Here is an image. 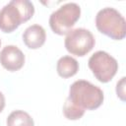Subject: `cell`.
<instances>
[{
    "instance_id": "obj_12",
    "label": "cell",
    "mask_w": 126,
    "mask_h": 126,
    "mask_svg": "<svg viewBox=\"0 0 126 126\" xmlns=\"http://www.w3.org/2000/svg\"><path fill=\"white\" fill-rule=\"evenodd\" d=\"M116 94L121 100H125V77H122L116 84Z\"/></svg>"
},
{
    "instance_id": "obj_11",
    "label": "cell",
    "mask_w": 126,
    "mask_h": 126,
    "mask_svg": "<svg viewBox=\"0 0 126 126\" xmlns=\"http://www.w3.org/2000/svg\"><path fill=\"white\" fill-rule=\"evenodd\" d=\"M84 109L77 106L75 103H73L68 97L66 98L64 105H63V114L64 116L69 120H78L82 118L85 114Z\"/></svg>"
},
{
    "instance_id": "obj_9",
    "label": "cell",
    "mask_w": 126,
    "mask_h": 126,
    "mask_svg": "<svg viewBox=\"0 0 126 126\" xmlns=\"http://www.w3.org/2000/svg\"><path fill=\"white\" fill-rule=\"evenodd\" d=\"M56 70L58 75L63 78H71L75 76L79 71V63L78 61L69 55H65L59 58L56 65Z\"/></svg>"
},
{
    "instance_id": "obj_5",
    "label": "cell",
    "mask_w": 126,
    "mask_h": 126,
    "mask_svg": "<svg viewBox=\"0 0 126 126\" xmlns=\"http://www.w3.org/2000/svg\"><path fill=\"white\" fill-rule=\"evenodd\" d=\"M88 65L94 76L100 83H108L118 71V62L109 53L98 50L88 61Z\"/></svg>"
},
{
    "instance_id": "obj_6",
    "label": "cell",
    "mask_w": 126,
    "mask_h": 126,
    "mask_svg": "<svg viewBox=\"0 0 126 126\" xmlns=\"http://www.w3.org/2000/svg\"><path fill=\"white\" fill-rule=\"evenodd\" d=\"M95 44V39L91 31L78 28L71 30L65 36L64 45L72 55L83 57L87 55Z\"/></svg>"
},
{
    "instance_id": "obj_4",
    "label": "cell",
    "mask_w": 126,
    "mask_h": 126,
    "mask_svg": "<svg viewBox=\"0 0 126 126\" xmlns=\"http://www.w3.org/2000/svg\"><path fill=\"white\" fill-rule=\"evenodd\" d=\"M81 7L74 2L60 6L49 17V27L58 35H66L80 19Z\"/></svg>"
},
{
    "instance_id": "obj_10",
    "label": "cell",
    "mask_w": 126,
    "mask_h": 126,
    "mask_svg": "<svg viewBox=\"0 0 126 126\" xmlns=\"http://www.w3.org/2000/svg\"><path fill=\"white\" fill-rule=\"evenodd\" d=\"M7 126H34L32 117L24 110L12 111L6 120Z\"/></svg>"
},
{
    "instance_id": "obj_14",
    "label": "cell",
    "mask_w": 126,
    "mask_h": 126,
    "mask_svg": "<svg viewBox=\"0 0 126 126\" xmlns=\"http://www.w3.org/2000/svg\"><path fill=\"white\" fill-rule=\"evenodd\" d=\"M0 46H1V39H0Z\"/></svg>"
},
{
    "instance_id": "obj_1",
    "label": "cell",
    "mask_w": 126,
    "mask_h": 126,
    "mask_svg": "<svg viewBox=\"0 0 126 126\" xmlns=\"http://www.w3.org/2000/svg\"><path fill=\"white\" fill-rule=\"evenodd\" d=\"M34 14V6L28 0H12L0 10V31L12 32Z\"/></svg>"
},
{
    "instance_id": "obj_8",
    "label": "cell",
    "mask_w": 126,
    "mask_h": 126,
    "mask_svg": "<svg viewBox=\"0 0 126 126\" xmlns=\"http://www.w3.org/2000/svg\"><path fill=\"white\" fill-rule=\"evenodd\" d=\"M46 40V32L42 26L34 24L28 27L23 32V41L31 49L40 48Z\"/></svg>"
},
{
    "instance_id": "obj_13",
    "label": "cell",
    "mask_w": 126,
    "mask_h": 126,
    "mask_svg": "<svg viewBox=\"0 0 126 126\" xmlns=\"http://www.w3.org/2000/svg\"><path fill=\"white\" fill-rule=\"evenodd\" d=\"M5 96H4V94L0 92V112H2L3 111V109H4V107H5Z\"/></svg>"
},
{
    "instance_id": "obj_7",
    "label": "cell",
    "mask_w": 126,
    "mask_h": 126,
    "mask_svg": "<svg viewBox=\"0 0 126 126\" xmlns=\"http://www.w3.org/2000/svg\"><path fill=\"white\" fill-rule=\"evenodd\" d=\"M25 55L16 45H6L0 51V64L10 72L21 70L25 65Z\"/></svg>"
},
{
    "instance_id": "obj_3",
    "label": "cell",
    "mask_w": 126,
    "mask_h": 126,
    "mask_svg": "<svg viewBox=\"0 0 126 126\" xmlns=\"http://www.w3.org/2000/svg\"><path fill=\"white\" fill-rule=\"evenodd\" d=\"M95 27L98 32L115 40H121L126 35V21L124 17L111 7L103 8L97 12Z\"/></svg>"
},
{
    "instance_id": "obj_2",
    "label": "cell",
    "mask_w": 126,
    "mask_h": 126,
    "mask_svg": "<svg viewBox=\"0 0 126 126\" xmlns=\"http://www.w3.org/2000/svg\"><path fill=\"white\" fill-rule=\"evenodd\" d=\"M68 98L84 110H94L102 104L104 94L99 87L86 80H78L70 86Z\"/></svg>"
}]
</instances>
